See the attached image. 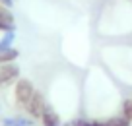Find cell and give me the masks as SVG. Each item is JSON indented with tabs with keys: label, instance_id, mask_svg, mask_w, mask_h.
I'll use <instances>...</instances> for the list:
<instances>
[{
	"label": "cell",
	"instance_id": "6da1fadb",
	"mask_svg": "<svg viewBox=\"0 0 132 126\" xmlns=\"http://www.w3.org/2000/svg\"><path fill=\"white\" fill-rule=\"evenodd\" d=\"M35 86H33V81L29 78H20V80L14 83V103L20 111H23V107L27 105V101L33 97L35 93Z\"/></svg>",
	"mask_w": 132,
	"mask_h": 126
},
{
	"label": "cell",
	"instance_id": "7a4b0ae2",
	"mask_svg": "<svg viewBox=\"0 0 132 126\" xmlns=\"http://www.w3.org/2000/svg\"><path fill=\"white\" fill-rule=\"evenodd\" d=\"M21 78V68L18 62H8V64H0V89L14 86Z\"/></svg>",
	"mask_w": 132,
	"mask_h": 126
},
{
	"label": "cell",
	"instance_id": "3957f363",
	"mask_svg": "<svg viewBox=\"0 0 132 126\" xmlns=\"http://www.w3.org/2000/svg\"><path fill=\"white\" fill-rule=\"evenodd\" d=\"M47 105H49V103H47V99H45V93L37 89L35 93H33V97H31V99L27 101V105L23 107V111H21V113H25V114H29L31 118L39 120Z\"/></svg>",
	"mask_w": 132,
	"mask_h": 126
},
{
	"label": "cell",
	"instance_id": "277c9868",
	"mask_svg": "<svg viewBox=\"0 0 132 126\" xmlns=\"http://www.w3.org/2000/svg\"><path fill=\"white\" fill-rule=\"evenodd\" d=\"M16 31V18H14L12 8L0 4V33Z\"/></svg>",
	"mask_w": 132,
	"mask_h": 126
},
{
	"label": "cell",
	"instance_id": "5b68a950",
	"mask_svg": "<svg viewBox=\"0 0 132 126\" xmlns=\"http://www.w3.org/2000/svg\"><path fill=\"white\" fill-rule=\"evenodd\" d=\"M39 122H41V126H62L60 114H58L51 105L45 107V111H43V114H41V118H39Z\"/></svg>",
	"mask_w": 132,
	"mask_h": 126
},
{
	"label": "cell",
	"instance_id": "8992f818",
	"mask_svg": "<svg viewBox=\"0 0 132 126\" xmlns=\"http://www.w3.org/2000/svg\"><path fill=\"white\" fill-rule=\"evenodd\" d=\"M20 58V51L16 47L10 49H0V64H8V62H16Z\"/></svg>",
	"mask_w": 132,
	"mask_h": 126
},
{
	"label": "cell",
	"instance_id": "52a82bcc",
	"mask_svg": "<svg viewBox=\"0 0 132 126\" xmlns=\"http://www.w3.org/2000/svg\"><path fill=\"white\" fill-rule=\"evenodd\" d=\"M16 43V31H6L0 33V49H10Z\"/></svg>",
	"mask_w": 132,
	"mask_h": 126
},
{
	"label": "cell",
	"instance_id": "ba28073f",
	"mask_svg": "<svg viewBox=\"0 0 132 126\" xmlns=\"http://www.w3.org/2000/svg\"><path fill=\"white\" fill-rule=\"evenodd\" d=\"M107 124L109 126H130L132 122L128 120L124 114H113V116L107 118Z\"/></svg>",
	"mask_w": 132,
	"mask_h": 126
},
{
	"label": "cell",
	"instance_id": "9c48e42d",
	"mask_svg": "<svg viewBox=\"0 0 132 126\" xmlns=\"http://www.w3.org/2000/svg\"><path fill=\"white\" fill-rule=\"evenodd\" d=\"M70 126H97V122H95V118L89 116H78L70 120Z\"/></svg>",
	"mask_w": 132,
	"mask_h": 126
},
{
	"label": "cell",
	"instance_id": "30bf717a",
	"mask_svg": "<svg viewBox=\"0 0 132 126\" xmlns=\"http://www.w3.org/2000/svg\"><path fill=\"white\" fill-rule=\"evenodd\" d=\"M120 114H124V116H126L128 120L132 122V99H124V101H122V109H120Z\"/></svg>",
	"mask_w": 132,
	"mask_h": 126
},
{
	"label": "cell",
	"instance_id": "8fae6325",
	"mask_svg": "<svg viewBox=\"0 0 132 126\" xmlns=\"http://www.w3.org/2000/svg\"><path fill=\"white\" fill-rule=\"evenodd\" d=\"M14 118H16L21 126H35V118H31L29 114H25V113L23 114H16Z\"/></svg>",
	"mask_w": 132,
	"mask_h": 126
},
{
	"label": "cell",
	"instance_id": "7c38bea8",
	"mask_svg": "<svg viewBox=\"0 0 132 126\" xmlns=\"http://www.w3.org/2000/svg\"><path fill=\"white\" fill-rule=\"evenodd\" d=\"M2 126H21V124L14 116H6V118H2Z\"/></svg>",
	"mask_w": 132,
	"mask_h": 126
},
{
	"label": "cell",
	"instance_id": "4fadbf2b",
	"mask_svg": "<svg viewBox=\"0 0 132 126\" xmlns=\"http://www.w3.org/2000/svg\"><path fill=\"white\" fill-rule=\"evenodd\" d=\"M95 122H97V126H109L107 118H95Z\"/></svg>",
	"mask_w": 132,
	"mask_h": 126
},
{
	"label": "cell",
	"instance_id": "5bb4252c",
	"mask_svg": "<svg viewBox=\"0 0 132 126\" xmlns=\"http://www.w3.org/2000/svg\"><path fill=\"white\" fill-rule=\"evenodd\" d=\"M0 4H4V6H8V8H12V6H14V0H0Z\"/></svg>",
	"mask_w": 132,
	"mask_h": 126
},
{
	"label": "cell",
	"instance_id": "9a60e30c",
	"mask_svg": "<svg viewBox=\"0 0 132 126\" xmlns=\"http://www.w3.org/2000/svg\"><path fill=\"white\" fill-rule=\"evenodd\" d=\"M14 2H16V0H14Z\"/></svg>",
	"mask_w": 132,
	"mask_h": 126
}]
</instances>
